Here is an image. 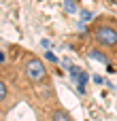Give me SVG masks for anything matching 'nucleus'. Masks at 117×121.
I'll use <instances>...</instances> for the list:
<instances>
[{"mask_svg":"<svg viewBox=\"0 0 117 121\" xmlns=\"http://www.w3.org/2000/svg\"><path fill=\"white\" fill-rule=\"evenodd\" d=\"M9 49L13 51V64L9 66V81L15 85L21 98L36 87L51 85V74L43 57L17 45H11Z\"/></svg>","mask_w":117,"mask_h":121,"instance_id":"nucleus-1","label":"nucleus"},{"mask_svg":"<svg viewBox=\"0 0 117 121\" xmlns=\"http://www.w3.org/2000/svg\"><path fill=\"white\" fill-rule=\"evenodd\" d=\"M90 36L94 47L107 51L111 57H117V17L98 15L90 23Z\"/></svg>","mask_w":117,"mask_h":121,"instance_id":"nucleus-2","label":"nucleus"},{"mask_svg":"<svg viewBox=\"0 0 117 121\" xmlns=\"http://www.w3.org/2000/svg\"><path fill=\"white\" fill-rule=\"evenodd\" d=\"M34 113H36V121H75V117L60 104L58 98L34 106Z\"/></svg>","mask_w":117,"mask_h":121,"instance_id":"nucleus-3","label":"nucleus"},{"mask_svg":"<svg viewBox=\"0 0 117 121\" xmlns=\"http://www.w3.org/2000/svg\"><path fill=\"white\" fill-rule=\"evenodd\" d=\"M21 100V94L15 89V85L6 79V77H0V113H9L13 111Z\"/></svg>","mask_w":117,"mask_h":121,"instance_id":"nucleus-4","label":"nucleus"},{"mask_svg":"<svg viewBox=\"0 0 117 121\" xmlns=\"http://www.w3.org/2000/svg\"><path fill=\"white\" fill-rule=\"evenodd\" d=\"M68 70H70V79H72L77 91L83 96V94H85V87H87V83H90V74H87L83 68H79V66H68Z\"/></svg>","mask_w":117,"mask_h":121,"instance_id":"nucleus-5","label":"nucleus"},{"mask_svg":"<svg viewBox=\"0 0 117 121\" xmlns=\"http://www.w3.org/2000/svg\"><path fill=\"white\" fill-rule=\"evenodd\" d=\"M64 11H66L68 15L79 13V4H77V0H64Z\"/></svg>","mask_w":117,"mask_h":121,"instance_id":"nucleus-6","label":"nucleus"},{"mask_svg":"<svg viewBox=\"0 0 117 121\" xmlns=\"http://www.w3.org/2000/svg\"><path fill=\"white\" fill-rule=\"evenodd\" d=\"M45 60H47V62H53V64H58V55H55L53 51H45Z\"/></svg>","mask_w":117,"mask_h":121,"instance_id":"nucleus-7","label":"nucleus"},{"mask_svg":"<svg viewBox=\"0 0 117 121\" xmlns=\"http://www.w3.org/2000/svg\"><path fill=\"white\" fill-rule=\"evenodd\" d=\"M81 21H83V23H90V21H92V13H90V11H81Z\"/></svg>","mask_w":117,"mask_h":121,"instance_id":"nucleus-8","label":"nucleus"},{"mask_svg":"<svg viewBox=\"0 0 117 121\" xmlns=\"http://www.w3.org/2000/svg\"><path fill=\"white\" fill-rule=\"evenodd\" d=\"M6 60H9V55H6V53L0 49V66H4V64H6Z\"/></svg>","mask_w":117,"mask_h":121,"instance_id":"nucleus-9","label":"nucleus"},{"mask_svg":"<svg viewBox=\"0 0 117 121\" xmlns=\"http://www.w3.org/2000/svg\"><path fill=\"white\" fill-rule=\"evenodd\" d=\"M94 83H98V85H102L104 81H102V77H94Z\"/></svg>","mask_w":117,"mask_h":121,"instance_id":"nucleus-10","label":"nucleus"},{"mask_svg":"<svg viewBox=\"0 0 117 121\" xmlns=\"http://www.w3.org/2000/svg\"><path fill=\"white\" fill-rule=\"evenodd\" d=\"M0 121H4V113H0Z\"/></svg>","mask_w":117,"mask_h":121,"instance_id":"nucleus-11","label":"nucleus"},{"mask_svg":"<svg viewBox=\"0 0 117 121\" xmlns=\"http://www.w3.org/2000/svg\"><path fill=\"white\" fill-rule=\"evenodd\" d=\"M109 2H111V4H117V0H109Z\"/></svg>","mask_w":117,"mask_h":121,"instance_id":"nucleus-12","label":"nucleus"}]
</instances>
